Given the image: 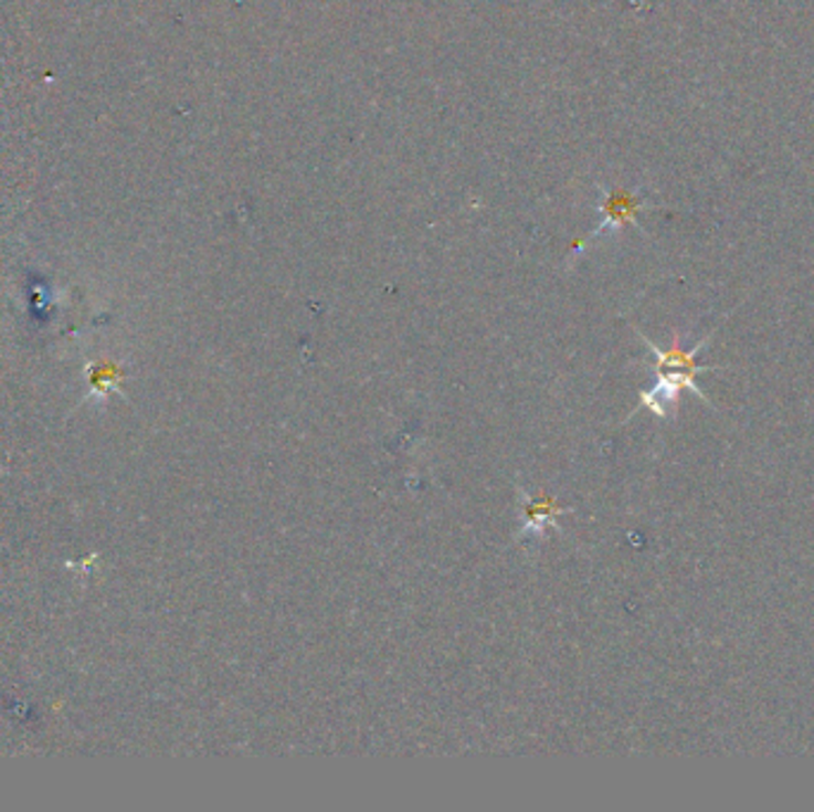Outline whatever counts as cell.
Wrapping results in <instances>:
<instances>
[{"label":"cell","instance_id":"cell-4","mask_svg":"<svg viewBox=\"0 0 814 812\" xmlns=\"http://www.w3.org/2000/svg\"><path fill=\"white\" fill-rule=\"evenodd\" d=\"M527 510V527L521 529V534H539L546 529V525H556V517L567 513L562 508H558V503L552 498H539V500H527L525 505Z\"/></svg>","mask_w":814,"mask_h":812},{"label":"cell","instance_id":"cell-3","mask_svg":"<svg viewBox=\"0 0 814 812\" xmlns=\"http://www.w3.org/2000/svg\"><path fill=\"white\" fill-rule=\"evenodd\" d=\"M641 208H643L641 198L626 193V191H610L607 203H605L607 220L595 229V234H603V229H607V226H620V224H626V222H634Z\"/></svg>","mask_w":814,"mask_h":812},{"label":"cell","instance_id":"cell-2","mask_svg":"<svg viewBox=\"0 0 814 812\" xmlns=\"http://www.w3.org/2000/svg\"><path fill=\"white\" fill-rule=\"evenodd\" d=\"M643 341H645V346H648L653 350V356H655V375L657 372H688V375H698V372L717 370V367L698 365V360H696V356L700 354L702 346L710 341V336H708V339H702L700 344H696L690 350H684L679 346V336H677V339H674L672 348H667V350L657 348L651 339H645V336H643Z\"/></svg>","mask_w":814,"mask_h":812},{"label":"cell","instance_id":"cell-1","mask_svg":"<svg viewBox=\"0 0 814 812\" xmlns=\"http://www.w3.org/2000/svg\"><path fill=\"white\" fill-rule=\"evenodd\" d=\"M681 391H694L700 401L710 403L708 396L696 384V375L688 372H657V381L651 391L641 393V405L655 412L657 418H669L679 405Z\"/></svg>","mask_w":814,"mask_h":812}]
</instances>
